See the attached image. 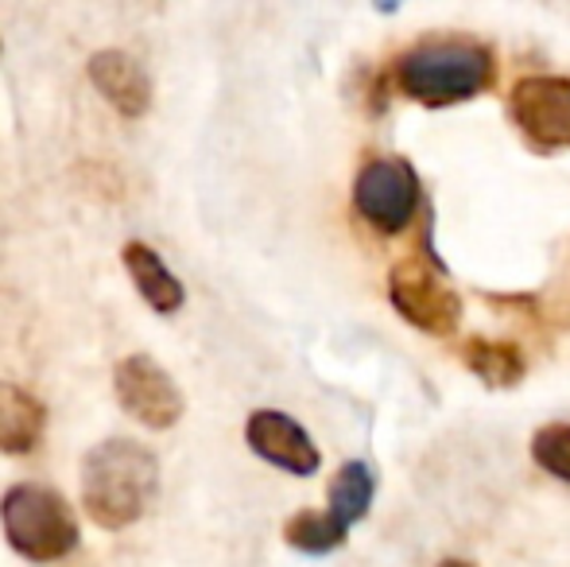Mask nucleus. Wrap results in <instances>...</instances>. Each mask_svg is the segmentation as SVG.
<instances>
[{
	"instance_id": "nucleus-7",
	"label": "nucleus",
	"mask_w": 570,
	"mask_h": 567,
	"mask_svg": "<svg viewBox=\"0 0 570 567\" xmlns=\"http://www.w3.org/2000/svg\"><path fill=\"white\" fill-rule=\"evenodd\" d=\"M509 117L535 148H567L570 144V78L528 75L509 90Z\"/></svg>"
},
{
	"instance_id": "nucleus-2",
	"label": "nucleus",
	"mask_w": 570,
	"mask_h": 567,
	"mask_svg": "<svg viewBox=\"0 0 570 567\" xmlns=\"http://www.w3.org/2000/svg\"><path fill=\"white\" fill-rule=\"evenodd\" d=\"M493 55L473 39H423L392 62V82L428 109L473 101L493 86Z\"/></svg>"
},
{
	"instance_id": "nucleus-1",
	"label": "nucleus",
	"mask_w": 570,
	"mask_h": 567,
	"mask_svg": "<svg viewBox=\"0 0 570 567\" xmlns=\"http://www.w3.org/2000/svg\"><path fill=\"white\" fill-rule=\"evenodd\" d=\"M82 506L98 529L136 525L159 493V459L148 443L128 436H109L82 459Z\"/></svg>"
},
{
	"instance_id": "nucleus-12",
	"label": "nucleus",
	"mask_w": 570,
	"mask_h": 567,
	"mask_svg": "<svg viewBox=\"0 0 570 567\" xmlns=\"http://www.w3.org/2000/svg\"><path fill=\"white\" fill-rule=\"evenodd\" d=\"M462 362L485 389H517L528 378L524 350L504 339H465Z\"/></svg>"
},
{
	"instance_id": "nucleus-9",
	"label": "nucleus",
	"mask_w": 570,
	"mask_h": 567,
	"mask_svg": "<svg viewBox=\"0 0 570 567\" xmlns=\"http://www.w3.org/2000/svg\"><path fill=\"white\" fill-rule=\"evenodd\" d=\"M86 75H90L94 90L128 121H136V117H144L151 109V78L128 51H117V47L94 51L90 62H86Z\"/></svg>"
},
{
	"instance_id": "nucleus-15",
	"label": "nucleus",
	"mask_w": 570,
	"mask_h": 567,
	"mask_svg": "<svg viewBox=\"0 0 570 567\" xmlns=\"http://www.w3.org/2000/svg\"><path fill=\"white\" fill-rule=\"evenodd\" d=\"M532 459L551 478L570 486V424H543L532 436Z\"/></svg>"
},
{
	"instance_id": "nucleus-10",
	"label": "nucleus",
	"mask_w": 570,
	"mask_h": 567,
	"mask_svg": "<svg viewBox=\"0 0 570 567\" xmlns=\"http://www.w3.org/2000/svg\"><path fill=\"white\" fill-rule=\"evenodd\" d=\"M120 261H125V273L136 292H140V300L156 315H175L187 303V287H183L179 276L164 265V257L148 242H128L120 250Z\"/></svg>"
},
{
	"instance_id": "nucleus-6",
	"label": "nucleus",
	"mask_w": 570,
	"mask_h": 567,
	"mask_svg": "<svg viewBox=\"0 0 570 567\" xmlns=\"http://www.w3.org/2000/svg\"><path fill=\"white\" fill-rule=\"evenodd\" d=\"M114 393L125 417H132L140 428L167 431L183 420L187 401L175 378L151 354H128L114 365Z\"/></svg>"
},
{
	"instance_id": "nucleus-8",
	"label": "nucleus",
	"mask_w": 570,
	"mask_h": 567,
	"mask_svg": "<svg viewBox=\"0 0 570 567\" xmlns=\"http://www.w3.org/2000/svg\"><path fill=\"white\" fill-rule=\"evenodd\" d=\"M245 443L256 459L272 462V467L287 470L295 478H311L323 467V451L315 447V439L307 436V428L299 420L287 417V412L276 409L253 412L245 424Z\"/></svg>"
},
{
	"instance_id": "nucleus-14",
	"label": "nucleus",
	"mask_w": 570,
	"mask_h": 567,
	"mask_svg": "<svg viewBox=\"0 0 570 567\" xmlns=\"http://www.w3.org/2000/svg\"><path fill=\"white\" fill-rule=\"evenodd\" d=\"M350 540V529L331 514V509H299L284 521V545L303 556H331Z\"/></svg>"
},
{
	"instance_id": "nucleus-11",
	"label": "nucleus",
	"mask_w": 570,
	"mask_h": 567,
	"mask_svg": "<svg viewBox=\"0 0 570 567\" xmlns=\"http://www.w3.org/2000/svg\"><path fill=\"white\" fill-rule=\"evenodd\" d=\"M47 428V404L36 393L0 381V454H28Z\"/></svg>"
},
{
	"instance_id": "nucleus-13",
	"label": "nucleus",
	"mask_w": 570,
	"mask_h": 567,
	"mask_svg": "<svg viewBox=\"0 0 570 567\" xmlns=\"http://www.w3.org/2000/svg\"><path fill=\"white\" fill-rule=\"evenodd\" d=\"M373 493H376L373 467L361 462V459H350V462H342L338 475H334L331 486H326V498H331L326 501V509L338 517L345 529H353V525L373 509Z\"/></svg>"
},
{
	"instance_id": "nucleus-16",
	"label": "nucleus",
	"mask_w": 570,
	"mask_h": 567,
	"mask_svg": "<svg viewBox=\"0 0 570 567\" xmlns=\"http://www.w3.org/2000/svg\"><path fill=\"white\" fill-rule=\"evenodd\" d=\"M439 567H473V564H465V560H443Z\"/></svg>"
},
{
	"instance_id": "nucleus-5",
	"label": "nucleus",
	"mask_w": 570,
	"mask_h": 567,
	"mask_svg": "<svg viewBox=\"0 0 570 567\" xmlns=\"http://www.w3.org/2000/svg\"><path fill=\"white\" fill-rule=\"evenodd\" d=\"M389 300L404 323L431 339H451L462 326V300L428 257H404L392 265Z\"/></svg>"
},
{
	"instance_id": "nucleus-4",
	"label": "nucleus",
	"mask_w": 570,
	"mask_h": 567,
	"mask_svg": "<svg viewBox=\"0 0 570 567\" xmlns=\"http://www.w3.org/2000/svg\"><path fill=\"white\" fill-rule=\"evenodd\" d=\"M420 172L404 156H373L353 179V211L368 229L384 237L404 234L420 214Z\"/></svg>"
},
{
	"instance_id": "nucleus-3",
	"label": "nucleus",
	"mask_w": 570,
	"mask_h": 567,
	"mask_svg": "<svg viewBox=\"0 0 570 567\" xmlns=\"http://www.w3.org/2000/svg\"><path fill=\"white\" fill-rule=\"evenodd\" d=\"M0 529L16 556L31 564L67 560L78 548V517L59 490L43 482H16L0 498Z\"/></svg>"
}]
</instances>
